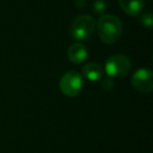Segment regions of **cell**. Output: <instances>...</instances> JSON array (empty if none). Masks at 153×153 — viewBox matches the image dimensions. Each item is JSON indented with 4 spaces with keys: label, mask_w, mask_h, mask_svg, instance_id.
I'll list each match as a JSON object with an SVG mask.
<instances>
[{
    "label": "cell",
    "mask_w": 153,
    "mask_h": 153,
    "mask_svg": "<svg viewBox=\"0 0 153 153\" xmlns=\"http://www.w3.org/2000/svg\"><path fill=\"white\" fill-rule=\"evenodd\" d=\"M123 30L121 20L113 15H103L99 19L98 32L101 40L106 44H113L120 40Z\"/></svg>",
    "instance_id": "6da1fadb"
},
{
    "label": "cell",
    "mask_w": 153,
    "mask_h": 153,
    "mask_svg": "<svg viewBox=\"0 0 153 153\" xmlns=\"http://www.w3.org/2000/svg\"><path fill=\"white\" fill-rule=\"evenodd\" d=\"M94 20L89 15H80L70 25V35L76 40H85L92 35L94 30Z\"/></svg>",
    "instance_id": "7a4b0ae2"
},
{
    "label": "cell",
    "mask_w": 153,
    "mask_h": 153,
    "mask_svg": "<svg viewBox=\"0 0 153 153\" xmlns=\"http://www.w3.org/2000/svg\"><path fill=\"white\" fill-rule=\"evenodd\" d=\"M83 87V80L76 71H68L60 80V89L65 96L76 97Z\"/></svg>",
    "instance_id": "3957f363"
},
{
    "label": "cell",
    "mask_w": 153,
    "mask_h": 153,
    "mask_svg": "<svg viewBox=\"0 0 153 153\" xmlns=\"http://www.w3.org/2000/svg\"><path fill=\"white\" fill-rule=\"evenodd\" d=\"M131 68L130 60L123 55H114L108 58L105 69L109 76H123Z\"/></svg>",
    "instance_id": "277c9868"
},
{
    "label": "cell",
    "mask_w": 153,
    "mask_h": 153,
    "mask_svg": "<svg viewBox=\"0 0 153 153\" xmlns=\"http://www.w3.org/2000/svg\"><path fill=\"white\" fill-rule=\"evenodd\" d=\"M132 86L143 94H148L153 89V72L148 68H140L132 76Z\"/></svg>",
    "instance_id": "5b68a950"
},
{
    "label": "cell",
    "mask_w": 153,
    "mask_h": 153,
    "mask_svg": "<svg viewBox=\"0 0 153 153\" xmlns=\"http://www.w3.org/2000/svg\"><path fill=\"white\" fill-rule=\"evenodd\" d=\"M68 59L74 64H81L87 59V48L82 43H72L67 51Z\"/></svg>",
    "instance_id": "8992f818"
},
{
    "label": "cell",
    "mask_w": 153,
    "mask_h": 153,
    "mask_svg": "<svg viewBox=\"0 0 153 153\" xmlns=\"http://www.w3.org/2000/svg\"><path fill=\"white\" fill-rule=\"evenodd\" d=\"M119 4L126 14L136 17L144 9L145 0H119Z\"/></svg>",
    "instance_id": "52a82bcc"
},
{
    "label": "cell",
    "mask_w": 153,
    "mask_h": 153,
    "mask_svg": "<svg viewBox=\"0 0 153 153\" xmlns=\"http://www.w3.org/2000/svg\"><path fill=\"white\" fill-rule=\"evenodd\" d=\"M83 76L89 81H98L103 76V69L97 63H87L82 68Z\"/></svg>",
    "instance_id": "ba28073f"
},
{
    "label": "cell",
    "mask_w": 153,
    "mask_h": 153,
    "mask_svg": "<svg viewBox=\"0 0 153 153\" xmlns=\"http://www.w3.org/2000/svg\"><path fill=\"white\" fill-rule=\"evenodd\" d=\"M106 7H107V3L105 0H96L92 3V11L97 14L103 13L106 10Z\"/></svg>",
    "instance_id": "9c48e42d"
},
{
    "label": "cell",
    "mask_w": 153,
    "mask_h": 153,
    "mask_svg": "<svg viewBox=\"0 0 153 153\" xmlns=\"http://www.w3.org/2000/svg\"><path fill=\"white\" fill-rule=\"evenodd\" d=\"M140 23H142L144 26H146V27H151V26H152V23H153L152 14H151L150 12L145 13L144 15H142V17L140 18Z\"/></svg>",
    "instance_id": "30bf717a"
},
{
    "label": "cell",
    "mask_w": 153,
    "mask_h": 153,
    "mask_svg": "<svg viewBox=\"0 0 153 153\" xmlns=\"http://www.w3.org/2000/svg\"><path fill=\"white\" fill-rule=\"evenodd\" d=\"M113 87V82L111 80L110 76L106 78V79L103 80V83H102V88L105 90V91H110Z\"/></svg>",
    "instance_id": "8fae6325"
},
{
    "label": "cell",
    "mask_w": 153,
    "mask_h": 153,
    "mask_svg": "<svg viewBox=\"0 0 153 153\" xmlns=\"http://www.w3.org/2000/svg\"><path fill=\"white\" fill-rule=\"evenodd\" d=\"M74 5H76V7H79V9H83L86 5V0H76Z\"/></svg>",
    "instance_id": "7c38bea8"
}]
</instances>
